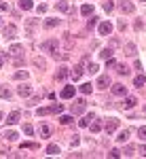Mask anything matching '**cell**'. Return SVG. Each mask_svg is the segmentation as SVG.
Here are the masks:
<instances>
[{"label":"cell","instance_id":"cell-1","mask_svg":"<svg viewBox=\"0 0 146 159\" xmlns=\"http://www.w3.org/2000/svg\"><path fill=\"white\" fill-rule=\"evenodd\" d=\"M64 110V104H53V106H42V108L36 110L38 117H45V115H51V112H61Z\"/></svg>","mask_w":146,"mask_h":159},{"label":"cell","instance_id":"cell-2","mask_svg":"<svg viewBox=\"0 0 146 159\" xmlns=\"http://www.w3.org/2000/svg\"><path fill=\"white\" fill-rule=\"evenodd\" d=\"M119 9H121L123 13H127V15H129V13L135 11V4L131 2V0H119Z\"/></svg>","mask_w":146,"mask_h":159},{"label":"cell","instance_id":"cell-3","mask_svg":"<svg viewBox=\"0 0 146 159\" xmlns=\"http://www.w3.org/2000/svg\"><path fill=\"white\" fill-rule=\"evenodd\" d=\"M85 100H76V102H74L72 104V112L74 115H83V112H85Z\"/></svg>","mask_w":146,"mask_h":159},{"label":"cell","instance_id":"cell-4","mask_svg":"<svg viewBox=\"0 0 146 159\" xmlns=\"http://www.w3.org/2000/svg\"><path fill=\"white\" fill-rule=\"evenodd\" d=\"M117 127H119V119L110 117L108 121H106V132H108V134H114V132H117Z\"/></svg>","mask_w":146,"mask_h":159},{"label":"cell","instance_id":"cell-5","mask_svg":"<svg viewBox=\"0 0 146 159\" xmlns=\"http://www.w3.org/2000/svg\"><path fill=\"white\" fill-rule=\"evenodd\" d=\"M97 32H100L102 36L110 34V32H112V24H110V21H102V24H100V28H97Z\"/></svg>","mask_w":146,"mask_h":159},{"label":"cell","instance_id":"cell-6","mask_svg":"<svg viewBox=\"0 0 146 159\" xmlns=\"http://www.w3.org/2000/svg\"><path fill=\"white\" fill-rule=\"evenodd\" d=\"M40 47H42V51H51L53 53V51L57 49V40H45Z\"/></svg>","mask_w":146,"mask_h":159},{"label":"cell","instance_id":"cell-7","mask_svg":"<svg viewBox=\"0 0 146 159\" xmlns=\"http://www.w3.org/2000/svg\"><path fill=\"white\" fill-rule=\"evenodd\" d=\"M21 53H24V47H21V45H11L9 55H13V57H21Z\"/></svg>","mask_w":146,"mask_h":159},{"label":"cell","instance_id":"cell-8","mask_svg":"<svg viewBox=\"0 0 146 159\" xmlns=\"http://www.w3.org/2000/svg\"><path fill=\"white\" fill-rule=\"evenodd\" d=\"M95 85H97V89H106V87L110 85V79L106 76V74H102V76L97 79V83H95Z\"/></svg>","mask_w":146,"mask_h":159},{"label":"cell","instance_id":"cell-9","mask_svg":"<svg viewBox=\"0 0 146 159\" xmlns=\"http://www.w3.org/2000/svg\"><path fill=\"white\" fill-rule=\"evenodd\" d=\"M19 119H21V112H19V110H13L11 115H9V119H7V123H9V125H15Z\"/></svg>","mask_w":146,"mask_h":159},{"label":"cell","instance_id":"cell-10","mask_svg":"<svg viewBox=\"0 0 146 159\" xmlns=\"http://www.w3.org/2000/svg\"><path fill=\"white\" fill-rule=\"evenodd\" d=\"M74 93H76V89H74L72 85H68V87H64V89H61V98H66V100L72 98Z\"/></svg>","mask_w":146,"mask_h":159},{"label":"cell","instance_id":"cell-11","mask_svg":"<svg viewBox=\"0 0 146 159\" xmlns=\"http://www.w3.org/2000/svg\"><path fill=\"white\" fill-rule=\"evenodd\" d=\"M17 93L24 96V98H28V96L32 93V87H30V85H19V87H17Z\"/></svg>","mask_w":146,"mask_h":159},{"label":"cell","instance_id":"cell-12","mask_svg":"<svg viewBox=\"0 0 146 159\" xmlns=\"http://www.w3.org/2000/svg\"><path fill=\"white\" fill-rule=\"evenodd\" d=\"M112 93H114V96H125V93H127V89H125V85L117 83V85H112Z\"/></svg>","mask_w":146,"mask_h":159},{"label":"cell","instance_id":"cell-13","mask_svg":"<svg viewBox=\"0 0 146 159\" xmlns=\"http://www.w3.org/2000/svg\"><path fill=\"white\" fill-rule=\"evenodd\" d=\"M93 119H95V115H93V112H89V115H85V117L81 119V127H89Z\"/></svg>","mask_w":146,"mask_h":159},{"label":"cell","instance_id":"cell-14","mask_svg":"<svg viewBox=\"0 0 146 159\" xmlns=\"http://www.w3.org/2000/svg\"><path fill=\"white\" fill-rule=\"evenodd\" d=\"M15 32H17V28H15V25H7V28H4V38H9V40H11V38H15Z\"/></svg>","mask_w":146,"mask_h":159},{"label":"cell","instance_id":"cell-15","mask_svg":"<svg viewBox=\"0 0 146 159\" xmlns=\"http://www.w3.org/2000/svg\"><path fill=\"white\" fill-rule=\"evenodd\" d=\"M70 76H72L74 81H78V79L83 76V66H74V68H72V72H70Z\"/></svg>","mask_w":146,"mask_h":159},{"label":"cell","instance_id":"cell-16","mask_svg":"<svg viewBox=\"0 0 146 159\" xmlns=\"http://www.w3.org/2000/svg\"><path fill=\"white\" fill-rule=\"evenodd\" d=\"M68 74H70V70H68V68L64 66V68H60V70L55 72V79H57V81H64V79H66Z\"/></svg>","mask_w":146,"mask_h":159},{"label":"cell","instance_id":"cell-17","mask_svg":"<svg viewBox=\"0 0 146 159\" xmlns=\"http://www.w3.org/2000/svg\"><path fill=\"white\" fill-rule=\"evenodd\" d=\"M129 136H131V132H129V129H123L121 134L117 136V140H119V142H127V140H129Z\"/></svg>","mask_w":146,"mask_h":159},{"label":"cell","instance_id":"cell-18","mask_svg":"<svg viewBox=\"0 0 146 159\" xmlns=\"http://www.w3.org/2000/svg\"><path fill=\"white\" fill-rule=\"evenodd\" d=\"M19 7H21L24 11H30V9L34 7V0H19Z\"/></svg>","mask_w":146,"mask_h":159},{"label":"cell","instance_id":"cell-19","mask_svg":"<svg viewBox=\"0 0 146 159\" xmlns=\"http://www.w3.org/2000/svg\"><path fill=\"white\" fill-rule=\"evenodd\" d=\"M135 102H138V100H135L134 96H129V98L123 102V108H134V106H135Z\"/></svg>","mask_w":146,"mask_h":159},{"label":"cell","instance_id":"cell-20","mask_svg":"<svg viewBox=\"0 0 146 159\" xmlns=\"http://www.w3.org/2000/svg\"><path fill=\"white\" fill-rule=\"evenodd\" d=\"M40 134H42V138H49V136H51V125L42 123V125H40Z\"/></svg>","mask_w":146,"mask_h":159},{"label":"cell","instance_id":"cell-21","mask_svg":"<svg viewBox=\"0 0 146 159\" xmlns=\"http://www.w3.org/2000/svg\"><path fill=\"white\" fill-rule=\"evenodd\" d=\"M78 89H81V93H83V96H89V93L93 91V87H91V83H85V85H81Z\"/></svg>","mask_w":146,"mask_h":159},{"label":"cell","instance_id":"cell-22","mask_svg":"<svg viewBox=\"0 0 146 159\" xmlns=\"http://www.w3.org/2000/svg\"><path fill=\"white\" fill-rule=\"evenodd\" d=\"M11 96H13V93H11L9 87H0V98H2V100H9Z\"/></svg>","mask_w":146,"mask_h":159},{"label":"cell","instance_id":"cell-23","mask_svg":"<svg viewBox=\"0 0 146 159\" xmlns=\"http://www.w3.org/2000/svg\"><path fill=\"white\" fill-rule=\"evenodd\" d=\"M91 13H93V7H91V4H83V7H81V15H83V17H85V15H91Z\"/></svg>","mask_w":146,"mask_h":159},{"label":"cell","instance_id":"cell-24","mask_svg":"<svg viewBox=\"0 0 146 159\" xmlns=\"http://www.w3.org/2000/svg\"><path fill=\"white\" fill-rule=\"evenodd\" d=\"M144 83H146V76H144V74H138V76H135V81H134V85L135 87H142Z\"/></svg>","mask_w":146,"mask_h":159},{"label":"cell","instance_id":"cell-25","mask_svg":"<svg viewBox=\"0 0 146 159\" xmlns=\"http://www.w3.org/2000/svg\"><path fill=\"white\" fill-rule=\"evenodd\" d=\"M47 153H49V155H60V147H57V144H49Z\"/></svg>","mask_w":146,"mask_h":159},{"label":"cell","instance_id":"cell-26","mask_svg":"<svg viewBox=\"0 0 146 159\" xmlns=\"http://www.w3.org/2000/svg\"><path fill=\"white\" fill-rule=\"evenodd\" d=\"M125 53H127V55H134L135 53V45L134 43H127V45H125Z\"/></svg>","mask_w":146,"mask_h":159},{"label":"cell","instance_id":"cell-27","mask_svg":"<svg viewBox=\"0 0 146 159\" xmlns=\"http://www.w3.org/2000/svg\"><path fill=\"white\" fill-rule=\"evenodd\" d=\"M89 127H91V132H93V134H97V132L102 129V123H100V121H91V125H89Z\"/></svg>","mask_w":146,"mask_h":159},{"label":"cell","instance_id":"cell-28","mask_svg":"<svg viewBox=\"0 0 146 159\" xmlns=\"http://www.w3.org/2000/svg\"><path fill=\"white\" fill-rule=\"evenodd\" d=\"M60 123H61V125H70V123H72V117H70V115H61Z\"/></svg>","mask_w":146,"mask_h":159},{"label":"cell","instance_id":"cell-29","mask_svg":"<svg viewBox=\"0 0 146 159\" xmlns=\"http://www.w3.org/2000/svg\"><path fill=\"white\" fill-rule=\"evenodd\" d=\"M28 76H30V74L25 72V70H19V72H15V79H19V81H25Z\"/></svg>","mask_w":146,"mask_h":159},{"label":"cell","instance_id":"cell-30","mask_svg":"<svg viewBox=\"0 0 146 159\" xmlns=\"http://www.w3.org/2000/svg\"><path fill=\"white\" fill-rule=\"evenodd\" d=\"M57 9H60V11H68V9H70V4H68L66 0H60V2H57Z\"/></svg>","mask_w":146,"mask_h":159},{"label":"cell","instance_id":"cell-31","mask_svg":"<svg viewBox=\"0 0 146 159\" xmlns=\"http://www.w3.org/2000/svg\"><path fill=\"white\" fill-rule=\"evenodd\" d=\"M100 55H102L104 60H108V57H112V49H102V51H100Z\"/></svg>","mask_w":146,"mask_h":159},{"label":"cell","instance_id":"cell-32","mask_svg":"<svg viewBox=\"0 0 146 159\" xmlns=\"http://www.w3.org/2000/svg\"><path fill=\"white\" fill-rule=\"evenodd\" d=\"M57 24H60V19H47L45 21V28H55Z\"/></svg>","mask_w":146,"mask_h":159},{"label":"cell","instance_id":"cell-33","mask_svg":"<svg viewBox=\"0 0 146 159\" xmlns=\"http://www.w3.org/2000/svg\"><path fill=\"white\" fill-rule=\"evenodd\" d=\"M24 132H25L28 136H32V134H34V125H30V123H25V125H24Z\"/></svg>","mask_w":146,"mask_h":159},{"label":"cell","instance_id":"cell-34","mask_svg":"<svg viewBox=\"0 0 146 159\" xmlns=\"http://www.w3.org/2000/svg\"><path fill=\"white\" fill-rule=\"evenodd\" d=\"M21 148H34V151H36L38 144L36 142H21Z\"/></svg>","mask_w":146,"mask_h":159},{"label":"cell","instance_id":"cell-35","mask_svg":"<svg viewBox=\"0 0 146 159\" xmlns=\"http://www.w3.org/2000/svg\"><path fill=\"white\" fill-rule=\"evenodd\" d=\"M34 64H36L38 68H45V66H47V61L42 60V57H34Z\"/></svg>","mask_w":146,"mask_h":159},{"label":"cell","instance_id":"cell-36","mask_svg":"<svg viewBox=\"0 0 146 159\" xmlns=\"http://www.w3.org/2000/svg\"><path fill=\"white\" fill-rule=\"evenodd\" d=\"M117 70H119V72H121L123 76H125V74H129V68H127L125 64H119V68H117Z\"/></svg>","mask_w":146,"mask_h":159},{"label":"cell","instance_id":"cell-37","mask_svg":"<svg viewBox=\"0 0 146 159\" xmlns=\"http://www.w3.org/2000/svg\"><path fill=\"white\" fill-rule=\"evenodd\" d=\"M123 153H125V155H129V157H131V155H134V153H135V147H134V144H129V147L125 148V151H123Z\"/></svg>","mask_w":146,"mask_h":159},{"label":"cell","instance_id":"cell-38","mask_svg":"<svg viewBox=\"0 0 146 159\" xmlns=\"http://www.w3.org/2000/svg\"><path fill=\"white\" fill-rule=\"evenodd\" d=\"M4 136H7V140H11V142H13V140H17V132H7Z\"/></svg>","mask_w":146,"mask_h":159},{"label":"cell","instance_id":"cell-39","mask_svg":"<svg viewBox=\"0 0 146 159\" xmlns=\"http://www.w3.org/2000/svg\"><path fill=\"white\" fill-rule=\"evenodd\" d=\"M138 136H140V140H146V125L138 129Z\"/></svg>","mask_w":146,"mask_h":159},{"label":"cell","instance_id":"cell-40","mask_svg":"<svg viewBox=\"0 0 146 159\" xmlns=\"http://www.w3.org/2000/svg\"><path fill=\"white\" fill-rule=\"evenodd\" d=\"M97 68H100L97 64H89V66H87V70H89L91 74H95V72H97Z\"/></svg>","mask_w":146,"mask_h":159},{"label":"cell","instance_id":"cell-41","mask_svg":"<svg viewBox=\"0 0 146 159\" xmlns=\"http://www.w3.org/2000/svg\"><path fill=\"white\" fill-rule=\"evenodd\" d=\"M97 24V17H89V24H87V30H91L93 25Z\"/></svg>","mask_w":146,"mask_h":159},{"label":"cell","instance_id":"cell-42","mask_svg":"<svg viewBox=\"0 0 146 159\" xmlns=\"http://www.w3.org/2000/svg\"><path fill=\"white\" fill-rule=\"evenodd\" d=\"M112 9H114V4H112L110 0H108V2H104V11H106V13H110Z\"/></svg>","mask_w":146,"mask_h":159},{"label":"cell","instance_id":"cell-43","mask_svg":"<svg viewBox=\"0 0 146 159\" xmlns=\"http://www.w3.org/2000/svg\"><path fill=\"white\" fill-rule=\"evenodd\" d=\"M119 155H121V151H119V148H112V151L108 153V157H119Z\"/></svg>","mask_w":146,"mask_h":159},{"label":"cell","instance_id":"cell-44","mask_svg":"<svg viewBox=\"0 0 146 159\" xmlns=\"http://www.w3.org/2000/svg\"><path fill=\"white\" fill-rule=\"evenodd\" d=\"M106 66H108V68H114V66H117V61L112 60V57H108V61H106Z\"/></svg>","mask_w":146,"mask_h":159},{"label":"cell","instance_id":"cell-45","mask_svg":"<svg viewBox=\"0 0 146 159\" xmlns=\"http://www.w3.org/2000/svg\"><path fill=\"white\" fill-rule=\"evenodd\" d=\"M36 11H38V13H47V4H38Z\"/></svg>","mask_w":146,"mask_h":159},{"label":"cell","instance_id":"cell-46","mask_svg":"<svg viewBox=\"0 0 146 159\" xmlns=\"http://www.w3.org/2000/svg\"><path fill=\"white\" fill-rule=\"evenodd\" d=\"M78 142H81V138H76V136H74V138H72V142H70V144H72V147H78Z\"/></svg>","mask_w":146,"mask_h":159},{"label":"cell","instance_id":"cell-47","mask_svg":"<svg viewBox=\"0 0 146 159\" xmlns=\"http://www.w3.org/2000/svg\"><path fill=\"white\" fill-rule=\"evenodd\" d=\"M7 9H9V4L7 2H0V11H7Z\"/></svg>","mask_w":146,"mask_h":159},{"label":"cell","instance_id":"cell-48","mask_svg":"<svg viewBox=\"0 0 146 159\" xmlns=\"http://www.w3.org/2000/svg\"><path fill=\"white\" fill-rule=\"evenodd\" d=\"M4 60H7V55H0V68L4 66Z\"/></svg>","mask_w":146,"mask_h":159},{"label":"cell","instance_id":"cell-49","mask_svg":"<svg viewBox=\"0 0 146 159\" xmlns=\"http://www.w3.org/2000/svg\"><path fill=\"white\" fill-rule=\"evenodd\" d=\"M140 151H142V155H146V144H144L142 148H140Z\"/></svg>","mask_w":146,"mask_h":159},{"label":"cell","instance_id":"cell-50","mask_svg":"<svg viewBox=\"0 0 146 159\" xmlns=\"http://www.w3.org/2000/svg\"><path fill=\"white\" fill-rule=\"evenodd\" d=\"M2 119H4V115H2V110H0V121H2Z\"/></svg>","mask_w":146,"mask_h":159},{"label":"cell","instance_id":"cell-51","mask_svg":"<svg viewBox=\"0 0 146 159\" xmlns=\"http://www.w3.org/2000/svg\"><path fill=\"white\" fill-rule=\"evenodd\" d=\"M144 115H146V106H144Z\"/></svg>","mask_w":146,"mask_h":159},{"label":"cell","instance_id":"cell-52","mask_svg":"<svg viewBox=\"0 0 146 159\" xmlns=\"http://www.w3.org/2000/svg\"><path fill=\"white\" fill-rule=\"evenodd\" d=\"M140 2H146V0H140Z\"/></svg>","mask_w":146,"mask_h":159}]
</instances>
